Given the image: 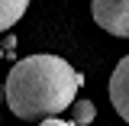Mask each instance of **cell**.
<instances>
[{
  "label": "cell",
  "mask_w": 129,
  "mask_h": 126,
  "mask_svg": "<svg viewBox=\"0 0 129 126\" xmlns=\"http://www.w3.org/2000/svg\"><path fill=\"white\" fill-rule=\"evenodd\" d=\"M84 74L58 55H29L16 62L3 84V100L16 120H48L74 104Z\"/></svg>",
  "instance_id": "obj_1"
},
{
  "label": "cell",
  "mask_w": 129,
  "mask_h": 126,
  "mask_svg": "<svg viewBox=\"0 0 129 126\" xmlns=\"http://www.w3.org/2000/svg\"><path fill=\"white\" fill-rule=\"evenodd\" d=\"M90 13L103 32L129 39V0H94Z\"/></svg>",
  "instance_id": "obj_2"
},
{
  "label": "cell",
  "mask_w": 129,
  "mask_h": 126,
  "mask_svg": "<svg viewBox=\"0 0 129 126\" xmlns=\"http://www.w3.org/2000/svg\"><path fill=\"white\" fill-rule=\"evenodd\" d=\"M107 91H110V104H113V110H116V116L123 123H129V55L116 62Z\"/></svg>",
  "instance_id": "obj_3"
},
{
  "label": "cell",
  "mask_w": 129,
  "mask_h": 126,
  "mask_svg": "<svg viewBox=\"0 0 129 126\" xmlns=\"http://www.w3.org/2000/svg\"><path fill=\"white\" fill-rule=\"evenodd\" d=\"M26 10H29V0H0V36L13 29Z\"/></svg>",
  "instance_id": "obj_4"
},
{
  "label": "cell",
  "mask_w": 129,
  "mask_h": 126,
  "mask_svg": "<svg viewBox=\"0 0 129 126\" xmlns=\"http://www.w3.org/2000/svg\"><path fill=\"white\" fill-rule=\"evenodd\" d=\"M97 120V107L90 100H74L71 104V123L74 126H90Z\"/></svg>",
  "instance_id": "obj_5"
},
{
  "label": "cell",
  "mask_w": 129,
  "mask_h": 126,
  "mask_svg": "<svg viewBox=\"0 0 129 126\" xmlns=\"http://www.w3.org/2000/svg\"><path fill=\"white\" fill-rule=\"evenodd\" d=\"M39 126H74V123H68V120H61V116H48V120H42Z\"/></svg>",
  "instance_id": "obj_6"
},
{
  "label": "cell",
  "mask_w": 129,
  "mask_h": 126,
  "mask_svg": "<svg viewBox=\"0 0 129 126\" xmlns=\"http://www.w3.org/2000/svg\"><path fill=\"white\" fill-rule=\"evenodd\" d=\"M16 48V36H3V55H13Z\"/></svg>",
  "instance_id": "obj_7"
},
{
  "label": "cell",
  "mask_w": 129,
  "mask_h": 126,
  "mask_svg": "<svg viewBox=\"0 0 129 126\" xmlns=\"http://www.w3.org/2000/svg\"><path fill=\"white\" fill-rule=\"evenodd\" d=\"M0 100H3V87H0Z\"/></svg>",
  "instance_id": "obj_8"
}]
</instances>
